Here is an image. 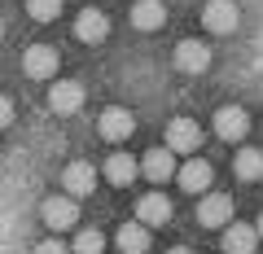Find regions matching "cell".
<instances>
[{
  "mask_svg": "<svg viewBox=\"0 0 263 254\" xmlns=\"http://www.w3.org/2000/svg\"><path fill=\"white\" fill-rule=\"evenodd\" d=\"M75 35L84 40V44H101V40L110 35V18H105L101 9H84L75 18Z\"/></svg>",
  "mask_w": 263,
  "mask_h": 254,
  "instance_id": "5bb4252c",
  "label": "cell"
},
{
  "mask_svg": "<svg viewBox=\"0 0 263 254\" xmlns=\"http://www.w3.org/2000/svg\"><path fill=\"white\" fill-rule=\"evenodd\" d=\"M79 105H84V88H79V84L57 79V84L48 88V110H53V114H75Z\"/></svg>",
  "mask_w": 263,
  "mask_h": 254,
  "instance_id": "30bf717a",
  "label": "cell"
},
{
  "mask_svg": "<svg viewBox=\"0 0 263 254\" xmlns=\"http://www.w3.org/2000/svg\"><path fill=\"white\" fill-rule=\"evenodd\" d=\"M57 66H62L57 53H53V48H44V44H35V48L22 53V75H27V79H53Z\"/></svg>",
  "mask_w": 263,
  "mask_h": 254,
  "instance_id": "277c9868",
  "label": "cell"
},
{
  "mask_svg": "<svg viewBox=\"0 0 263 254\" xmlns=\"http://www.w3.org/2000/svg\"><path fill=\"white\" fill-rule=\"evenodd\" d=\"M176 180H180V188H184V193H197V198H202V193L211 188V180H215V171H211V162L189 158L184 167L176 171Z\"/></svg>",
  "mask_w": 263,
  "mask_h": 254,
  "instance_id": "ba28073f",
  "label": "cell"
},
{
  "mask_svg": "<svg viewBox=\"0 0 263 254\" xmlns=\"http://www.w3.org/2000/svg\"><path fill=\"white\" fill-rule=\"evenodd\" d=\"M233 171H237V180H246V184L263 180V149H237Z\"/></svg>",
  "mask_w": 263,
  "mask_h": 254,
  "instance_id": "e0dca14e",
  "label": "cell"
},
{
  "mask_svg": "<svg viewBox=\"0 0 263 254\" xmlns=\"http://www.w3.org/2000/svg\"><path fill=\"white\" fill-rule=\"evenodd\" d=\"M246 132H250V119H246L241 105H224V110H215V136H219V141H241Z\"/></svg>",
  "mask_w": 263,
  "mask_h": 254,
  "instance_id": "9c48e42d",
  "label": "cell"
},
{
  "mask_svg": "<svg viewBox=\"0 0 263 254\" xmlns=\"http://www.w3.org/2000/svg\"><path fill=\"white\" fill-rule=\"evenodd\" d=\"M9 123H13V101L0 96V127H9Z\"/></svg>",
  "mask_w": 263,
  "mask_h": 254,
  "instance_id": "603a6c76",
  "label": "cell"
},
{
  "mask_svg": "<svg viewBox=\"0 0 263 254\" xmlns=\"http://www.w3.org/2000/svg\"><path fill=\"white\" fill-rule=\"evenodd\" d=\"M136 171H145V175H149L154 184H167V180L176 175V153L158 145V149H149V153H145V162H141Z\"/></svg>",
  "mask_w": 263,
  "mask_h": 254,
  "instance_id": "4fadbf2b",
  "label": "cell"
},
{
  "mask_svg": "<svg viewBox=\"0 0 263 254\" xmlns=\"http://www.w3.org/2000/svg\"><path fill=\"white\" fill-rule=\"evenodd\" d=\"M197 224L202 228H228L233 224V198L228 193H206L197 202Z\"/></svg>",
  "mask_w": 263,
  "mask_h": 254,
  "instance_id": "6da1fadb",
  "label": "cell"
},
{
  "mask_svg": "<svg viewBox=\"0 0 263 254\" xmlns=\"http://www.w3.org/2000/svg\"><path fill=\"white\" fill-rule=\"evenodd\" d=\"M259 245V232L250 224H228L224 228V254H254Z\"/></svg>",
  "mask_w": 263,
  "mask_h": 254,
  "instance_id": "2e32d148",
  "label": "cell"
},
{
  "mask_svg": "<svg viewBox=\"0 0 263 254\" xmlns=\"http://www.w3.org/2000/svg\"><path fill=\"white\" fill-rule=\"evenodd\" d=\"M254 232H259V237H263V215H259V224H254Z\"/></svg>",
  "mask_w": 263,
  "mask_h": 254,
  "instance_id": "d4e9b609",
  "label": "cell"
},
{
  "mask_svg": "<svg viewBox=\"0 0 263 254\" xmlns=\"http://www.w3.org/2000/svg\"><path fill=\"white\" fill-rule=\"evenodd\" d=\"M136 132V119H132V110H123V105H110V110L101 114V136L105 141H127V136Z\"/></svg>",
  "mask_w": 263,
  "mask_h": 254,
  "instance_id": "8fae6325",
  "label": "cell"
},
{
  "mask_svg": "<svg viewBox=\"0 0 263 254\" xmlns=\"http://www.w3.org/2000/svg\"><path fill=\"white\" fill-rule=\"evenodd\" d=\"M167 254H193V250H189V245H176V250H167Z\"/></svg>",
  "mask_w": 263,
  "mask_h": 254,
  "instance_id": "cb8c5ba5",
  "label": "cell"
},
{
  "mask_svg": "<svg viewBox=\"0 0 263 254\" xmlns=\"http://www.w3.org/2000/svg\"><path fill=\"white\" fill-rule=\"evenodd\" d=\"M27 13L35 22H53L57 13H62V0H27Z\"/></svg>",
  "mask_w": 263,
  "mask_h": 254,
  "instance_id": "44dd1931",
  "label": "cell"
},
{
  "mask_svg": "<svg viewBox=\"0 0 263 254\" xmlns=\"http://www.w3.org/2000/svg\"><path fill=\"white\" fill-rule=\"evenodd\" d=\"M176 66L184 70V75H202V70L211 66V48L202 44V40H180L176 44Z\"/></svg>",
  "mask_w": 263,
  "mask_h": 254,
  "instance_id": "8992f818",
  "label": "cell"
},
{
  "mask_svg": "<svg viewBox=\"0 0 263 254\" xmlns=\"http://www.w3.org/2000/svg\"><path fill=\"white\" fill-rule=\"evenodd\" d=\"M162 22H167L162 0H136V5H132V27L136 31H158Z\"/></svg>",
  "mask_w": 263,
  "mask_h": 254,
  "instance_id": "9a60e30c",
  "label": "cell"
},
{
  "mask_svg": "<svg viewBox=\"0 0 263 254\" xmlns=\"http://www.w3.org/2000/svg\"><path fill=\"white\" fill-rule=\"evenodd\" d=\"M119 250H123V254H145V250H149V228L123 224V228H119Z\"/></svg>",
  "mask_w": 263,
  "mask_h": 254,
  "instance_id": "d6986e66",
  "label": "cell"
},
{
  "mask_svg": "<svg viewBox=\"0 0 263 254\" xmlns=\"http://www.w3.org/2000/svg\"><path fill=\"white\" fill-rule=\"evenodd\" d=\"M105 180H110V184H132V180H136V162H132V153H110V158H105Z\"/></svg>",
  "mask_w": 263,
  "mask_h": 254,
  "instance_id": "ac0fdd59",
  "label": "cell"
},
{
  "mask_svg": "<svg viewBox=\"0 0 263 254\" xmlns=\"http://www.w3.org/2000/svg\"><path fill=\"white\" fill-rule=\"evenodd\" d=\"M0 35H5V22H0Z\"/></svg>",
  "mask_w": 263,
  "mask_h": 254,
  "instance_id": "484cf974",
  "label": "cell"
},
{
  "mask_svg": "<svg viewBox=\"0 0 263 254\" xmlns=\"http://www.w3.org/2000/svg\"><path fill=\"white\" fill-rule=\"evenodd\" d=\"M62 184H66V193H70V202L88 198V193L97 188V167L92 162H70V167L62 171Z\"/></svg>",
  "mask_w": 263,
  "mask_h": 254,
  "instance_id": "52a82bcc",
  "label": "cell"
},
{
  "mask_svg": "<svg viewBox=\"0 0 263 254\" xmlns=\"http://www.w3.org/2000/svg\"><path fill=\"white\" fill-rule=\"evenodd\" d=\"M40 215H44V224L53 228V232H62V228H75V224H79V206H75L70 198H48Z\"/></svg>",
  "mask_w": 263,
  "mask_h": 254,
  "instance_id": "7c38bea8",
  "label": "cell"
},
{
  "mask_svg": "<svg viewBox=\"0 0 263 254\" xmlns=\"http://www.w3.org/2000/svg\"><path fill=\"white\" fill-rule=\"evenodd\" d=\"M105 250V237L97 232V228H84V232L75 237V245H70V254H101Z\"/></svg>",
  "mask_w": 263,
  "mask_h": 254,
  "instance_id": "ffe728a7",
  "label": "cell"
},
{
  "mask_svg": "<svg viewBox=\"0 0 263 254\" xmlns=\"http://www.w3.org/2000/svg\"><path fill=\"white\" fill-rule=\"evenodd\" d=\"M136 224H141V228H162V224H171V202L162 198V193H145V198L136 202Z\"/></svg>",
  "mask_w": 263,
  "mask_h": 254,
  "instance_id": "5b68a950",
  "label": "cell"
},
{
  "mask_svg": "<svg viewBox=\"0 0 263 254\" xmlns=\"http://www.w3.org/2000/svg\"><path fill=\"white\" fill-rule=\"evenodd\" d=\"M35 254H70V245H62V241L53 237V241H40V245H35Z\"/></svg>",
  "mask_w": 263,
  "mask_h": 254,
  "instance_id": "7402d4cb",
  "label": "cell"
},
{
  "mask_svg": "<svg viewBox=\"0 0 263 254\" xmlns=\"http://www.w3.org/2000/svg\"><path fill=\"white\" fill-rule=\"evenodd\" d=\"M202 22H206V31H215V35H228V31H237L241 13H237L233 0H211V5H202Z\"/></svg>",
  "mask_w": 263,
  "mask_h": 254,
  "instance_id": "3957f363",
  "label": "cell"
},
{
  "mask_svg": "<svg viewBox=\"0 0 263 254\" xmlns=\"http://www.w3.org/2000/svg\"><path fill=\"white\" fill-rule=\"evenodd\" d=\"M162 149H171V153L202 149V127H197L193 119H171L167 123V145H162Z\"/></svg>",
  "mask_w": 263,
  "mask_h": 254,
  "instance_id": "7a4b0ae2",
  "label": "cell"
}]
</instances>
